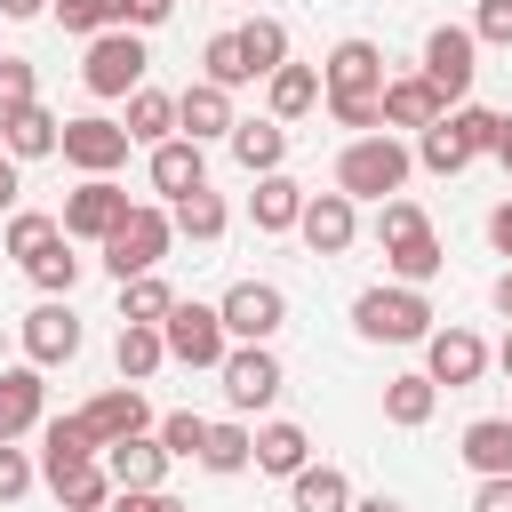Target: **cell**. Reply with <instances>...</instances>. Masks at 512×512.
<instances>
[{"label":"cell","instance_id":"cell-1","mask_svg":"<svg viewBox=\"0 0 512 512\" xmlns=\"http://www.w3.org/2000/svg\"><path fill=\"white\" fill-rule=\"evenodd\" d=\"M320 104H328V120L336 128H352V136H376L384 128V48L376 40H336L328 48V64H320Z\"/></svg>","mask_w":512,"mask_h":512},{"label":"cell","instance_id":"cell-2","mask_svg":"<svg viewBox=\"0 0 512 512\" xmlns=\"http://www.w3.org/2000/svg\"><path fill=\"white\" fill-rule=\"evenodd\" d=\"M408 168H416V152L392 136V128H376V136H352L344 152H336V192L360 208V200H400V184H408Z\"/></svg>","mask_w":512,"mask_h":512},{"label":"cell","instance_id":"cell-3","mask_svg":"<svg viewBox=\"0 0 512 512\" xmlns=\"http://www.w3.org/2000/svg\"><path fill=\"white\" fill-rule=\"evenodd\" d=\"M376 240H384V264L400 272V288H424V280L448 264L416 200H384V208H376Z\"/></svg>","mask_w":512,"mask_h":512},{"label":"cell","instance_id":"cell-4","mask_svg":"<svg viewBox=\"0 0 512 512\" xmlns=\"http://www.w3.org/2000/svg\"><path fill=\"white\" fill-rule=\"evenodd\" d=\"M168 240H176V216H168V208H152V200H136V208H128V224L104 240V272H112L120 288H128V280H144V272H160Z\"/></svg>","mask_w":512,"mask_h":512},{"label":"cell","instance_id":"cell-5","mask_svg":"<svg viewBox=\"0 0 512 512\" xmlns=\"http://www.w3.org/2000/svg\"><path fill=\"white\" fill-rule=\"evenodd\" d=\"M352 328L368 336V344H424L432 336V304H424V288H360V304H352Z\"/></svg>","mask_w":512,"mask_h":512},{"label":"cell","instance_id":"cell-6","mask_svg":"<svg viewBox=\"0 0 512 512\" xmlns=\"http://www.w3.org/2000/svg\"><path fill=\"white\" fill-rule=\"evenodd\" d=\"M144 32H128V24H112V32H96L88 40V64H80V80H88V96H136L144 88Z\"/></svg>","mask_w":512,"mask_h":512},{"label":"cell","instance_id":"cell-7","mask_svg":"<svg viewBox=\"0 0 512 512\" xmlns=\"http://www.w3.org/2000/svg\"><path fill=\"white\" fill-rule=\"evenodd\" d=\"M472 72H480V40H472V24H432V32H424V80L448 96V112L472 96Z\"/></svg>","mask_w":512,"mask_h":512},{"label":"cell","instance_id":"cell-8","mask_svg":"<svg viewBox=\"0 0 512 512\" xmlns=\"http://www.w3.org/2000/svg\"><path fill=\"white\" fill-rule=\"evenodd\" d=\"M216 312H224V336H232V344H272V336L288 328V296H280L272 280H232Z\"/></svg>","mask_w":512,"mask_h":512},{"label":"cell","instance_id":"cell-9","mask_svg":"<svg viewBox=\"0 0 512 512\" xmlns=\"http://www.w3.org/2000/svg\"><path fill=\"white\" fill-rule=\"evenodd\" d=\"M160 336H168V360H184V368H224V352H232L224 312H216V304H184V296H176V312L160 320Z\"/></svg>","mask_w":512,"mask_h":512},{"label":"cell","instance_id":"cell-10","mask_svg":"<svg viewBox=\"0 0 512 512\" xmlns=\"http://www.w3.org/2000/svg\"><path fill=\"white\" fill-rule=\"evenodd\" d=\"M128 208H136V200H128L112 176H88L80 192H64V216H56V224H64V240H96V248H104V240L128 224Z\"/></svg>","mask_w":512,"mask_h":512},{"label":"cell","instance_id":"cell-11","mask_svg":"<svg viewBox=\"0 0 512 512\" xmlns=\"http://www.w3.org/2000/svg\"><path fill=\"white\" fill-rule=\"evenodd\" d=\"M216 376H224V400H232L240 416H248V408H272V400H280V384H288V376H280V360H272V344H232Z\"/></svg>","mask_w":512,"mask_h":512},{"label":"cell","instance_id":"cell-12","mask_svg":"<svg viewBox=\"0 0 512 512\" xmlns=\"http://www.w3.org/2000/svg\"><path fill=\"white\" fill-rule=\"evenodd\" d=\"M64 160H72L80 176H112V168L128 160V128L104 120V112H80V120H64Z\"/></svg>","mask_w":512,"mask_h":512},{"label":"cell","instance_id":"cell-13","mask_svg":"<svg viewBox=\"0 0 512 512\" xmlns=\"http://www.w3.org/2000/svg\"><path fill=\"white\" fill-rule=\"evenodd\" d=\"M80 352V320H72V296H48L24 312V360L32 368H64Z\"/></svg>","mask_w":512,"mask_h":512},{"label":"cell","instance_id":"cell-14","mask_svg":"<svg viewBox=\"0 0 512 512\" xmlns=\"http://www.w3.org/2000/svg\"><path fill=\"white\" fill-rule=\"evenodd\" d=\"M480 368H488V344H480L472 328H432V336H424V376H432V384L464 392V384H480Z\"/></svg>","mask_w":512,"mask_h":512},{"label":"cell","instance_id":"cell-15","mask_svg":"<svg viewBox=\"0 0 512 512\" xmlns=\"http://www.w3.org/2000/svg\"><path fill=\"white\" fill-rule=\"evenodd\" d=\"M80 424L96 432V448H120V440L152 432V408H144V392H136V384H112V392H96V400L80 408Z\"/></svg>","mask_w":512,"mask_h":512},{"label":"cell","instance_id":"cell-16","mask_svg":"<svg viewBox=\"0 0 512 512\" xmlns=\"http://www.w3.org/2000/svg\"><path fill=\"white\" fill-rule=\"evenodd\" d=\"M296 232H304V248H312V256H344V248L360 240V208H352L344 192H312Z\"/></svg>","mask_w":512,"mask_h":512},{"label":"cell","instance_id":"cell-17","mask_svg":"<svg viewBox=\"0 0 512 512\" xmlns=\"http://www.w3.org/2000/svg\"><path fill=\"white\" fill-rule=\"evenodd\" d=\"M448 120V96L424 80V72H408V80H384V128H440Z\"/></svg>","mask_w":512,"mask_h":512},{"label":"cell","instance_id":"cell-18","mask_svg":"<svg viewBox=\"0 0 512 512\" xmlns=\"http://www.w3.org/2000/svg\"><path fill=\"white\" fill-rule=\"evenodd\" d=\"M240 120H232V88H216V80H192L184 96H176V136H192V144H208V136H232Z\"/></svg>","mask_w":512,"mask_h":512},{"label":"cell","instance_id":"cell-19","mask_svg":"<svg viewBox=\"0 0 512 512\" xmlns=\"http://www.w3.org/2000/svg\"><path fill=\"white\" fill-rule=\"evenodd\" d=\"M0 152H8V160L64 152V120H56L48 104H16V112H0Z\"/></svg>","mask_w":512,"mask_h":512},{"label":"cell","instance_id":"cell-20","mask_svg":"<svg viewBox=\"0 0 512 512\" xmlns=\"http://www.w3.org/2000/svg\"><path fill=\"white\" fill-rule=\"evenodd\" d=\"M152 192H168V200H192V192H208V152H200L192 136H168V144H152Z\"/></svg>","mask_w":512,"mask_h":512},{"label":"cell","instance_id":"cell-21","mask_svg":"<svg viewBox=\"0 0 512 512\" xmlns=\"http://www.w3.org/2000/svg\"><path fill=\"white\" fill-rule=\"evenodd\" d=\"M168 448H160V432H136V440H120V448H104V472H112V488H160L168 480Z\"/></svg>","mask_w":512,"mask_h":512},{"label":"cell","instance_id":"cell-22","mask_svg":"<svg viewBox=\"0 0 512 512\" xmlns=\"http://www.w3.org/2000/svg\"><path fill=\"white\" fill-rule=\"evenodd\" d=\"M40 408H48L40 368H32V360H24V368H0V440H24V432L40 424Z\"/></svg>","mask_w":512,"mask_h":512},{"label":"cell","instance_id":"cell-23","mask_svg":"<svg viewBox=\"0 0 512 512\" xmlns=\"http://www.w3.org/2000/svg\"><path fill=\"white\" fill-rule=\"evenodd\" d=\"M304 184L280 168V176H256V192H248V216H256V232H296L304 224Z\"/></svg>","mask_w":512,"mask_h":512},{"label":"cell","instance_id":"cell-24","mask_svg":"<svg viewBox=\"0 0 512 512\" xmlns=\"http://www.w3.org/2000/svg\"><path fill=\"white\" fill-rule=\"evenodd\" d=\"M104 448H96V432L80 424V416H48L40 424V480H56V472H72V464H96Z\"/></svg>","mask_w":512,"mask_h":512},{"label":"cell","instance_id":"cell-25","mask_svg":"<svg viewBox=\"0 0 512 512\" xmlns=\"http://www.w3.org/2000/svg\"><path fill=\"white\" fill-rule=\"evenodd\" d=\"M224 144H232V160H240L248 176H280V160H288V128H280L272 112H264V120H240Z\"/></svg>","mask_w":512,"mask_h":512},{"label":"cell","instance_id":"cell-26","mask_svg":"<svg viewBox=\"0 0 512 512\" xmlns=\"http://www.w3.org/2000/svg\"><path fill=\"white\" fill-rule=\"evenodd\" d=\"M464 464L480 480H512V416H472L464 424Z\"/></svg>","mask_w":512,"mask_h":512},{"label":"cell","instance_id":"cell-27","mask_svg":"<svg viewBox=\"0 0 512 512\" xmlns=\"http://www.w3.org/2000/svg\"><path fill=\"white\" fill-rule=\"evenodd\" d=\"M264 104H272V120L288 128V120H304L312 104H320V72L312 64H280L272 80H264Z\"/></svg>","mask_w":512,"mask_h":512},{"label":"cell","instance_id":"cell-28","mask_svg":"<svg viewBox=\"0 0 512 512\" xmlns=\"http://www.w3.org/2000/svg\"><path fill=\"white\" fill-rule=\"evenodd\" d=\"M232 32H240V56H248L256 80H272V72L288 64V24H280V16H248V24H232Z\"/></svg>","mask_w":512,"mask_h":512},{"label":"cell","instance_id":"cell-29","mask_svg":"<svg viewBox=\"0 0 512 512\" xmlns=\"http://www.w3.org/2000/svg\"><path fill=\"white\" fill-rule=\"evenodd\" d=\"M432 408H440V384L432 376H392L384 384V424L416 432V424H432Z\"/></svg>","mask_w":512,"mask_h":512},{"label":"cell","instance_id":"cell-30","mask_svg":"<svg viewBox=\"0 0 512 512\" xmlns=\"http://www.w3.org/2000/svg\"><path fill=\"white\" fill-rule=\"evenodd\" d=\"M312 464V440H304V424H264L256 432V472H280V480H296Z\"/></svg>","mask_w":512,"mask_h":512},{"label":"cell","instance_id":"cell-31","mask_svg":"<svg viewBox=\"0 0 512 512\" xmlns=\"http://www.w3.org/2000/svg\"><path fill=\"white\" fill-rule=\"evenodd\" d=\"M48 488H56V504H64V512H104V504L120 496V488H112V472H104V456H96V464H72V472H56Z\"/></svg>","mask_w":512,"mask_h":512},{"label":"cell","instance_id":"cell-32","mask_svg":"<svg viewBox=\"0 0 512 512\" xmlns=\"http://www.w3.org/2000/svg\"><path fill=\"white\" fill-rule=\"evenodd\" d=\"M288 496H296V512H352V480L336 464H304L288 480Z\"/></svg>","mask_w":512,"mask_h":512},{"label":"cell","instance_id":"cell-33","mask_svg":"<svg viewBox=\"0 0 512 512\" xmlns=\"http://www.w3.org/2000/svg\"><path fill=\"white\" fill-rule=\"evenodd\" d=\"M120 128H128V144H168V136H176V96H160V88H136Z\"/></svg>","mask_w":512,"mask_h":512},{"label":"cell","instance_id":"cell-34","mask_svg":"<svg viewBox=\"0 0 512 512\" xmlns=\"http://www.w3.org/2000/svg\"><path fill=\"white\" fill-rule=\"evenodd\" d=\"M168 312H176V288H168L160 272H144V280L120 288V320H128V328H160Z\"/></svg>","mask_w":512,"mask_h":512},{"label":"cell","instance_id":"cell-35","mask_svg":"<svg viewBox=\"0 0 512 512\" xmlns=\"http://www.w3.org/2000/svg\"><path fill=\"white\" fill-rule=\"evenodd\" d=\"M112 360H120V376H128V384H144V376H160V360H168V336H160V328H128V320H120V344H112Z\"/></svg>","mask_w":512,"mask_h":512},{"label":"cell","instance_id":"cell-36","mask_svg":"<svg viewBox=\"0 0 512 512\" xmlns=\"http://www.w3.org/2000/svg\"><path fill=\"white\" fill-rule=\"evenodd\" d=\"M416 160H424L432 176H464V168H472L480 152H472V144H464V136H456L448 120H440V128H424V136H416Z\"/></svg>","mask_w":512,"mask_h":512},{"label":"cell","instance_id":"cell-37","mask_svg":"<svg viewBox=\"0 0 512 512\" xmlns=\"http://www.w3.org/2000/svg\"><path fill=\"white\" fill-rule=\"evenodd\" d=\"M24 272H32V288H40V296H72V280H80V256H72V240L56 232V240H48V248H40Z\"/></svg>","mask_w":512,"mask_h":512},{"label":"cell","instance_id":"cell-38","mask_svg":"<svg viewBox=\"0 0 512 512\" xmlns=\"http://www.w3.org/2000/svg\"><path fill=\"white\" fill-rule=\"evenodd\" d=\"M200 464H208V472H248V464H256V432H248V424H208Z\"/></svg>","mask_w":512,"mask_h":512},{"label":"cell","instance_id":"cell-39","mask_svg":"<svg viewBox=\"0 0 512 512\" xmlns=\"http://www.w3.org/2000/svg\"><path fill=\"white\" fill-rule=\"evenodd\" d=\"M200 80H216V88H248V80H256L248 56H240V32H216V40L200 48Z\"/></svg>","mask_w":512,"mask_h":512},{"label":"cell","instance_id":"cell-40","mask_svg":"<svg viewBox=\"0 0 512 512\" xmlns=\"http://www.w3.org/2000/svg\"><path fill=\"white\" fill-rule=\"evenodd\" d=\"M56 232H64L56 216H40V208H16V216H8V240H0V248H8L16 264H32V256H40V248H48Z\"/></svg>","mask_w":512,"mask_h":512},{"label":"cell","instance_id":"cell-41","mask_svg":"<svg viewBox=\"0 0 512 512\" xmlns=\"http://www.w3.org/2000/svg\"><path fill=\"white\" fill-rule=\"evenodd\" d=\"M160 448H168V456H184V464H200V448H208V416H192V408L160 416Z\"/></svg>","mask_w":512,"mask_h":512},{"label":"cell","instance_id":"cell-42","mask_svg":"<svg viewBox=\"0 0 512 512\" xmlns=\"http://www.w3.org/2000/svg\"><path fill=\"white\" fill-rule=\"evenodd\" d=\"M56 24H64V32H80V40H96V32H112V24H120V0H56Z\"/></svg>","mask_w":512,"mask_h":512},{"label":"cell","instance_id":"cell-43","mask_svg":"<svg viewBox=\"0 0 512 512\" xmlns=\"http://www.w3.org/2000/svg\"><path fill=\"white\" fill-rule=\"evenodd\" d=\"M176 232H184V240H216V232H224V200H216V192L176 200Z\"/></svg>","mask_w":512,"mask_h":512},{"label":"cell","instance_id":"cell-44","mask_svg":"<svg viewBox=\"0 0 512 512\" xmlns=\"http://www.w3.org/2000/svg\"><path fill=\"white\" fill-rule=\"evenodd\" d=\"M448 128H456L472 152H496V128H504V112H488V104H456V112H448Z\"/></svg>","mask_w":512,"mask_h":512},{"label":"cell","instance_id":"cell-45","mask_svg":"<svg viewBox=\"0 0 512 512\" xmlns=\"http://www.w3.org/2000/svg\"><path fill=\"white\" fill-rule=\"evenodd\" d=\"M472 40H480V48H512V0H480Z\"/></svg>","mask_w":512,"mask_h":512},{"label":"cell","instance_id":"cell-46","mask_svg":"<svg viewBox=\"0 0 512 512\" xmlns=\"http://www.w3.org/2000/svg\"><path fill=\"white\" fill-rule=\"evenodd\" d=\"M16 104H40L32 96V64L24 56H0V112H16Z\"/></svg>","mask_w":512,"mask_h":512},{"label":"cell","instance_id":"cell-47","mask_svg":"<svg viewBox=\"0 0 512 512\" xmlns=\"http://www.w3.org/2000/svg\"><path fill=\"white\" fill-rule=\"evenodd\" d=\"M24 488H32V456H24L16 440H0V504H16Z\"/></svg>","mask_w":512,"mask_h":512},{"label":"cell","instance_id":"cell-48","mask_svg":"<svg viewBox=\"0 0 512 512\" xmlns=\"http://www.w3.org/2000/svg\"><path fill=\"white\" fill-rule=\"evenodd\" d=\"M104 512H192V504H176L168 488H120V496H112Z\"/></svg>","mask_w":512,"mask_h":512},{"label":"cell","instance_id":"cell-49","mask_svg":"<svg viewBox=\"0 0 512 512\" xmlns=\"http://www.w3.org/2000/svg\"><path fill=\"white\" fill-rule=\"evenodd\" d=\"M176 16V0H120V24L128 32H152V24H168Z\"/></svg>","mask_w":512,"mask_h":512},{"label":"cell","instance_id":"cell-50","mask_svg":"<svg viewBox=\"0 0 512 512\" xmlns=\"http://www.w3.org/2000/svg\"><path fill=\"white\" fill-rule=\"evenodd\" d=\"M472 512H512V480H480L472 488Z\"/></svg>","mask_w":512,"mask_h":512},{"label":"cell","instance_id":"cell-51","mask_svg":"<svg viewBox=\"0 0 512 512\" xmlns=\"http://www.w3.org/2000/svg\"><path fill=\"white\" fill-rule=\"evenodd\" d=\"M488 248H496V256H512V200H504V208H488Z\"/></svg>","mask_w":512,"mask_h":512},{"label":"cell","instance_id":"cell-52","mask_svg":"<svg viewBox=\"0 0 512 512\" xmlns=\"http://www.w3.org/2000/svg\"><path fill=\"white\" fill-rule=\"evenodd\" d=\"M16 192H24V176H16V160L0 152V208H16Z\"/></svg>","mask_w":512,"mask_h":512},{"label":"cell","instance_id":"cell-53","mask_svg":"<svg viewBox=\"0 0 512 512\" xmlns=\"http://www.w3.org/2000/svg\"><path fill=\"white\" fill-rule=\"evenodd\" d=\"M40 8H56V0H0V16H8V24H32Z\"/></svg>","mask_w":512,"mask_h":512},{"label":"cell","instance_id":"cell-54","mask_svg":"<svg viewBox=\"0 0 512 512\" xmlns=\"http://www.w3.org/2000/svg\"><path fill=\"white\" fill-rule=\"evenodd\" d=\"M496 160H504V176H512V112H504V128H496Z\"/></svg>","mask_w":512,"mask_h":512},{"label":"cell","instance_id":"cell-55","mask_svg":"<svg viewBox=\"0 0 512 512\" xmlns=\"http://www.w3.org/2000/svg\"><path fill=\"white\" fill-rule=\"evenodd\" d=\"M496 312H504V320H512V272H504V280H496Z\"/></svg>","mask_w":512,"mask_h":512},{"label":"cell","instance_id":"cell-56","mask_svg":"<svg viewBox=\"0 0 512 512\" xmlns=\"http://www.w3.org/2000/svg\"><path fill=\"white\" fill-rule=\"evenodd\" d=\"M352 512H400V504H392V496H368V504H352Z\"/></svg>","mask_w":512,"mask_h":512},{"label":"cell","instance_id":"cell-57","mask_svg":"<svg viewBox=\"0 0 512 512\" xmlns=\"http://www.w3.org/2000/svg\"><path fill=\"white\" fill-rule=\"evenodd\" d=\"M496 360H504V376H512V328H504V344H496Z\"/></svg>","mask_w":512,"mask_h":512}]
</instances>
